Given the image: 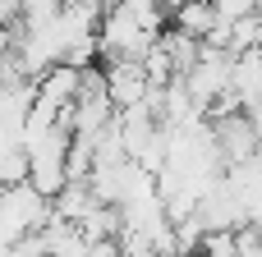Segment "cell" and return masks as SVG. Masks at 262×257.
<instances>
[{
  "mask_svg": "<svg viewBox=\"0 0 262 257\" xmlns=\"http://www.w3.org/2000/svg\"><path fill=\"white\" fill-rule=\"evenodd\" d=\"M55 221V202L37 189V184H9L5 189V202H0V235H5V248L41 235L46 225Z\"/></svg>",
  "mask_w": 262,
  "mask_h": 257,
  "instance_id": "1",
  "label": "cell"
},
{
  "mask_svg": "<svg viewBox=\"0 0 262 257\" xmlns=\"http://www.w3.org/2000/svg\"><path fill=\"white\" fill-rule=\"evenodd\" d=\"M212 138H216L226 166H244V161H258V156H262V129H258V120H253L249 110H239V106L212 115Z\"/></svg>",
  "mask_w": 262,
  "mask_h": 257,
  "instance_id": "3",
  "label": "cell"
},
{
  "mask_svg": "<svg viewBox=\"0 0 262 257\" xmlns=\"http://www.w3.org/2000/svg\"><path fill=\"white\" fill-rule=\"evenodd\" d=\"M175 23L170 28H180V32H189V37H198V41H207L212 32H216V23H221V14H216V5L212 0H189L180 14H170Z\"/></svg>",
  "mask_w": 262,
  "mask_h": 257,
  "instance_id": "5",
  "label": "cell"
},
{
  "mask_svg": "<svg viewBox=\"0 0 262 257\" xmlns=\"http://www.w3.org/2000/svg\"><path fill=\"white\" fill-rule=\"evenodd\" d=\"M161 41V28L138 18L134 9L115 5L101 18V55L106 60H147V51Z\"/></svg>",
  "mask_w": 262,
  "mask_h": 257,
  "instance_id": "2",
  "label": "cell"
},
{
  "mask_svg": "<svg viewBox=\"0 0 262 257\" xmlns=\"http://www.w3.org/2000/svg\"><path fill=\"white\" fill-rule=\"evenodd\" d=\"M212 5H216V14L226 23H239V18H253L258 14V0H212Z\"/></svg>",
  "mask_w": 262,
  "mask_h": 257,
  "instance_id": "6",
  "label": "cell"
},
{
  "mask_svg": "<svg viewBox=\"0 0 262 257\" xmlns=\"http://www.w3.org/2000/svg\"><path fill=\"white\" fill-rule=\"evenodd\" d=\"M106 83H111V97H115L120 110L143 106L152 97V78H147L143 60H106Z\"/></svg>",
  "mask_w": 262,
  "mask_h": 257,
  "instance_id": "4",
  "label": "cell"
}]
</instances>
